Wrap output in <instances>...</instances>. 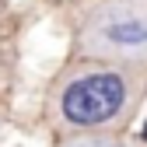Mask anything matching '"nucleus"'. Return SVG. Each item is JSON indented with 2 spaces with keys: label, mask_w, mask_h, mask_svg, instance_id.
<instances>
[{
  "label": "nucleus",
  "mask_w": 147,
  "mask_h": 147,
  "mask_svg": "<svg viewBox=\"0 0 147 147\" xmlns=\"http://www.w3.org/2000/svg\"><path fill=\"white\" fill-rule=\"evenodd\" d=\"M126 102V81L112 70L77 77L63 91V116L74 126H98L109 123Z\"/></svg>",
  "instance_id": "f257e3e1"
},
{
  "label": "nucleus",
  "mask_w": 147,
  "mask_h": 147,
  "mask_svg": "<svg viewBox=\"0 0 147 147\" xmlns=\"http://www.w3.org/2000/svg\"><path fill=\"white\" fill-rule=\"evenodd\" d=\"M88 49L109 56H144L147 53V11L140 7H98L88 25Z\"/></svg>",
  "instance_id": "f03ea898"
},
{
  "label": "nucleus",
  "mask_w": 147,
  "mask_h": 147,
  "mask_svg": "<svg viewBox=\"0 0 147 147\" xmlns=\"http://www.w3.org/2000/svg\"><path fill=\"white\" fill-rule=\"evenodd\" d=\"M144 140H147V126H144Z\"/></svg>",
  "instance_id": "7ed1b4c3"
}]
</instances>
